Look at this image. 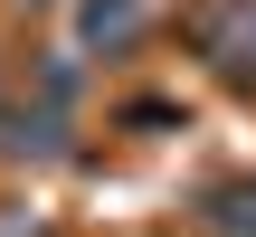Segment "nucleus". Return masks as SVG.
Here are the masks:
<instances>
[{"instance_id":"f257e3e1","label":"nucleus","mask_w":256,"mask_h":237,"mask_svg":"<svg viewBox=\"0 0 256 237\" xmlns=\"http://www.w3.org/2000/svg\"><path fill=\"white\" fill-rule=\"evenodd\" d=\"M218 218H228L238 237H256V190H228V209H218Z\"/></svg>"}]
</instances>
